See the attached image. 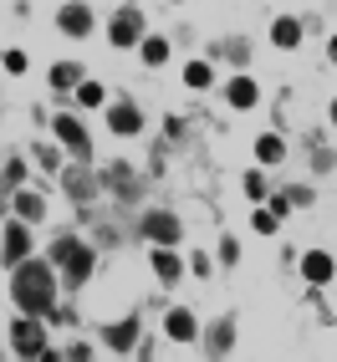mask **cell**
I'll return each mask as SVG.
<instances>
[{"label": "cell", "instance_id": "cell-6", "mask_svg": "<svg viewBox=\"0 0 337 362\" xmlns=\"http://www.w3.org/2000/svg\"><path fill=\"white\" fill-rule=\"evenodd\" d=\"M57 26H62L67 36H87V26H92V11H87V6H62Z\"/></svg>", "mask_w": 337, "mask_h": 362}, {"label": "cell", "instance_id": "cell-7", "mask_svg": "<svg viewBox=\"0 0 337 362\" xmlns=\"http://www.w3.org/2000/svg\"><path fill=\"white\" fill-rule=\"evenodd\" d=\"M302 276H307L312 286H327V281H332V255H322V250H312V255L302 260Z\"/></svg>", "mask_w": 337, "mask_h": 362}, {"label": "cell", "instance_id": "cell-27", "mask_svg": "<svg viewBox=\"0 0 337 362\" xmlns=\"http://www.w3.org/2000/svg\"><path fill=\"white\" fill-rule=\"evenodd\" d=\"M332 123H337V103H332Z\"/></svg>", "mask_w": 337, "mask_h": 362}, {"label": "cell", "instance_id": "cell-5", "mask_svg": "<svg viewBox=\"0 0 337 362\" xmlns=\"http://www.w3.org/2000/svg\"><path fill=\"white\" fill-rule=\"evenodd\" d=\"M26 245H31L26 225L11 220V225H6V265H21V260H26Z\"/></svg>", "mask_w": 337, "mask_h": 362}, {"label": "cell", "instance_id": "cell-17", "mask_svg": "<svg viewBox=\"0 0 337 362\" xmlns=\"http://www.w3.org/2000/svg\"><path fill=\"white\" fill-rule=\"evenodd\" d=\"M154 271H159V281H179V260L168 255V250H159L154 255Z\"/></svg>", "mask_w": 337, "mask_h": 362}, {"label": "cell", "instance_id": "cell-9", "mask_svg": "<svg viewBox=\"0 0 337 362\" xmlns=\"http://www.w3.org/2000/svg\"><path fill=\"white\" fill-rule=\"evenodd\" d=\"M57 133H62V143H67L72 153H87V133L72 123V117H57Z\"/></svg>", "mask_w": 337, "mask_h": 362}, {"label": "cell", "instance_id": "cell-14", "mask_svg": "<svg viewBox=\"0 0 337 362\" xmlns=\"http://www.w3.org/2000/svg\"><path fill=\"white\" fill-rule=\"evenodd\" d=\"M77 77H82V66H77V62L52 66V87H77Z\"/></svg>", "mask_w": 337, "mask_h": 362}, {"label": "cell", "instance_id": "cell-1", "mask_svg": "<svg viewBox=\"0 0 337 362\" xmlns=\"http://www.w3.org/2000/svg\"><path fill=\"white\" fill-rule=\"evenodd\" d=\"M11 291H16V306H21V311L41 317V311H52V271H46V265H36V260H21Z\"/></svg>", "mask_w": 337, "mask_h": 362}, {"label": "cell", "instance_id": "cell-16", "mask_svg": "<svg viewBox=\"0 0 337 362\" xmlns=\"http://www.w3.org/2000/svg\"><path fill=\"white\" fill-rule=\"evenodd\" d=\"M271 36H276V46H297L302 41V26H297V21H276Z\"/></svg>", "mask_w": 337, "mask_h": 362}, {"label": "cell", "instance_id": "cell-3", "mask_svg": "<svg viewBox=\"0 0 337 362\" xmlns=\"http://www.w3.org/2000/svg\"><path fill=\"white\" fill-rule=\"evenodd\" d=\"M11 347H16L21 357H41V352H46V342H41V322H16V327H11Z\"/></svg>", "mask_w": 337, "mask_h": 362}, {"label": "cell", "instance_id": "cell-2", "mask_svg": "<svg viewBox=\"0 0 337 362\" xmlns=\"http://www.w3.org/2000/svg\"><path fill=\"white\" fill-rule=\"evenodd\" d=\"M57 260H62V271H67V281H72V286L87 281V271H92V250H87V245H77V240H57Z\"/></svg>", "mask_w": 337, "mask_h": 362}, {"label": "cell", "instance_id": "cell-11", "mask_svg": "<svg viewBox=\"0 0 337 362\" xmlns=\"http://www.w3.org/2000/svg\"><path fill=\"white\" fill-rule=\"evenodd\" d=\"M16 209H21V220H41V199H36V189H16Z\"/></svg>", "mask_w": 337, "mask_h": 362}, {"label": "cell", "instance_id": "cell-10", "mask_svg": "<svg viewBox=\"0 0 337 362\" xmlns=\"http://www.w3.org/2000/svg\"><path fill=\"white\" fill-rule=\"evenodd\" d=\"M168 337L174 342H195V317L189 311H168Z\"/></svg>", "mask_w": 337, "mask_h": 362}, {"label": "cell", "instance_id": "cell-24", "mask_svg": "<svg viewBox=\"0 0 337 362\" xmlns=\"http://www.w3.org/2000/svg\"><path fill=\"white\" fill-rule=\"evenodd\" d=\"M6 71H26V52H6Z\"/></svg>", "mask_w": 337, "mask_h": 362}, {"label": "cell", "instance_id": "cell-18", "mask_svg": "<svg viewBox=\"0 0 337 362\" xmlns=\"http://www.w3.org/2000/svg\"><path fill=\"white\" fill-rule=\"evenodd\" d=\"M133 337H138V322H118V327L108 332V342H113V347H133Z\"/></svg>", "mask_w": 337, "mask_h": 362}, {"label": "cell", "instance_id": "cell-26", "mask_svg": "<svg viewBox=\"0 0 337 362\" xmlns=\"http://www.w3.org/2000/svg\"><path fill=\"white\" fill-rule=\"evenodd\" d=\"M332 62H337V36H332Z\"/></svg>", "mask_w": 337, "mask_h": 362}, {"label": "cell", "instance_id": "cell-25", "mask_svg": "<svg viewBox=\"0 0 337 362\" xmlns=\"http://www.w3.org/2000/svg\"><path fill=\"white\" fill-rule=\"evenodd\" d=\"M256 230H261V235H271V230H276V214L261 209V214H256Z\"/></svg>", "mask_w": 337, "mask_h": 362}, {"label": "cell", "instance_id": "cell-15", "mask_svg": "<svg viewBox=\"0 0 337 362\" xmlns=\"http://www.w3.org/2000/svg\"><path fill=\"white\" fill-rule=\"evenodd\" d=\"M230 103H235V107H251V103H256V82L235 77V82H230Z\"/></svg>", "mask_w": 337, "mask_h": 362}, {"label": "cell", "instance_id": "cell-21", "mask_svg": "<svg viewBox=\"0 0 337 362\" xmlns=\"http://www.w3.org/2000/svg\"><path fill=\"white\" fill-rule=\"evenodd\" d=\"M77 98H82L87 107H98V103H103V87H98V82H82V87H77Z\"/></svg>", "mask_w": 337, "mask_h": 362}, {"label": "cell", "instance_id": "cell-19", "mask_svg": "<svg viewBox=\"0 0 337 362\" xmlns=\"http://www.w3.org/2000/svg\"><path fill=\"white\" fill-rule=\"evenodd\" d=\"M184 82H189V87H210V66H205V62H189Z\"/></svg>", "mask_w": 337, "mask_h": 362}, {"label": "cell", "instance_id": "cell-13", "mask_svg": "<svg viewBox=\"0 0 337 362\" xmlns=\"http://www.w3.org/2000/svg\"><path fill=\"white\" fill-rule=\"evenodd\" d=\"M281 153H286V143H281L276 133H266V138L256 143V158H261V163H281Z\"/></svg>", "mask_w": 337, "mask_h": 362}, {"label": "cell", "instance_id": "cell-4", "mask_svg": "<svg viewBox=\"0 0 337 362\" xmlns=\"http://www.w3.org/2000/svg\"><path fill=\"white\" fill-rule=\"evenodd\" d=\"M143 235L159 240V245H174V240H179V220H174V214H149V220H143Z\"/></svg>", "mask_w": 337, "mask_h": 362}, {"label": "cell", "instance_id": "cell-23", "mask_svg": "<svg viewBox=\"0 0 337 362\" xmlns=\"http://www.w3.org/2000/svg\"><path fill=\"white\" fill-rule=\"evenodd\" d=\"M21 174H26V168H21V158H11V163H6V184L21 189Z\"/></svg>", "mask_w": 337, "mask_h": 362}, {"label": "cell", "instance_id": "cell-8", "mask_svg": "<svg viewBox=\"0 0 337 362\" xmlns=\"http://www.w3.org/2000/svg\"><path fill=\"white\" fill-rule=\"evenodd\" d=\"M138 31H143V21H138L133 11H123V16L113 21V31H108V36H113V46H133V41H138Z\"/></svg>", "mask_w": 337, "mask_h": 362}, {"label": "cell", "instance_id": "cell-22", "mask_svg": "<svg viewBox=\"0 0 337 362\" xmlns=\"http://www.w3.org/2000/svg\"><path fill=\"white\" fill-rule=\"evenodd\" d=\"M67 189H72V194H77V199H87V194H92V184H87L82 174H67Z\"/></svg>", "mask_w": 337, "mask_h": 362}, {"label": "cell", "instance_id": "cell-12", "mask_svg": "<svg viewBox=\"0 0 337 362\" xmlns=\"http://www.w3.org/2000/svg\"><path fill=\"white\" fill-rule=\"evenodd\" d=\"M108 123H113V133H138V112H133V107H123V103H118V107L108 112Z\"/></svg>", "mask_w": 337, "mask_h": 362}, {"label": "cell", "instance_id": "cell-20", "mask_svg": "<svg viewBox=\"0 0 337 362\" xmlns=\"http://www.w3.org/2000/svg\"><path fill=\"white\" fill-rule=\"evenodd\" d=\"M164 57H168V46H164V41H143V62H149V66H159Z\"/></svg>", "mask_w": 337, "mask_h": 362}]
</instances>
